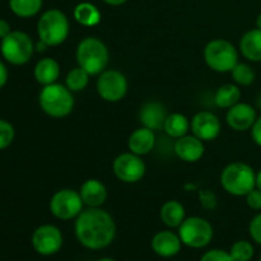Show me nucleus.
Instances as JSON below:
<instances>
[{
  "mask_svg": "<svg viewBox=\"0 0 261 261\" xmlns=\"http://www.w3.org/2000/svg\"><path fill=\"white\" fill-rule=\"evenodd\" d=\"M74 234L79 244L92 251H99L114 242L116 223L102 208H87L75 218Z\"/></svg>",
  "mask_w": 261,
  "mask_h": 261,
  "instance_id": "obj_1",
  "label": "nucleus"
},
{
  "mask_svg": "<svg viewBox=\"0 0 261 261\" xmlns=\"http://www.w3.org/2000/svg\"><path fill=\"white\" fill-rule=\"evenodd\" d=\"M75 59L78 66L84 69L89 75H99L109 65L110 51L103 41L89 36L78 43Z\"/></svg>",
  "mask_w": 261,
  "mask_h": 261,
  "instance_id": "obj_2",
  "label": "nucleus"
},
{
  "mask_svg": "<svg viewBox=\"0 0 261 261\" xmlns=\"http://www.w3.org/2000/svg\"><path fill=\"white\" fill-rule=\"evenodd\" d=\"M38 103L41 109L54 119H63L71 114L74 109L73 92L60 83H53L43 86L38 96Z\"/></svg>",
  "mask_w": 261,
  "mask_h": 261,
  "instance_id": "obj_3",
  "label": "nucleus"
},
{
  "mask_svg": "<svg viewBox=\"0 0 261 261\" xmlns=\"http://www.w3.org/2000/svg\"><path fill=\"white\" fill-rule=\"evenodd\" d=\"M221 185L233 196H246L256 188V172L245 162H232L221 172Z\"/></svg>",
  "mask_w": 261,
  "mask_h": 261,
  "instance_id": "obj_4",
  "label": "nucleus"
},
{
  "mask_svg": "<svg viewBox=\"0 0 261 261\" xmlns=\"http://www.w3.org/2000/svg\"><path fill=\"white\" fill-rule=\"evenodd\" d=\"M70 24L65 13L60 9H48L37 22V35L48 47L61 45L68 38Z\"/></svg>",
  "mask_w": 261,
  "mask_h": 261,
  "instance_id": "obj_5",
  "label": "nucleus"
},
{
  "mask_svg": "<svg viewBox=\"0 0 261 261\" xmlns=\"http://www.w3.org/2000/svg\"><path fill=\"white\" fill-rule=\"evenodd\" d=\"M205 64L217 73H231L239 63V51L232 42L224 38H216L204 48Z\"/></svg>",
  "mask_w": 261,
  "mask_h": 261,
  "instance_id": "obj_6",
  "label": "nucleus"
},
{
  "mask_svg": "<svg viewBox=\"0 0 261 261\" xmlns=\"http://www.w3.org/2000/svg\"><path fill=\"white\" fill-rule=\"evenodd\" d=\"M2 55L12 65H24L35 53L32 38L22 31H12L0 43Z\"/></svg>",
  "mask_w": 261,
  "mask_h": 261,
  "instance_id": "obj_7",
  "label": "nucleus"
},
{
  "mask_svg": "<svg viewBox=\"0 0 261 261\" xmlns=\"http://www.w3.org/2000/svg\"><path fill=\"white\" fill-rule=\"evenodd\" d=\"M177 229L182 244L191 249L199 250L206 247L214 237V229L211 222L198 216L185 218Z\"/></svg>",
  "mask_w": 261,
  "mask_h": 261,
  "instance_id": "obj_8",
  "label": "nucleus"
},
{
  "mask_svg": "<svg viewBox=\"0 0 261 261\" xmlns=\"http://www.w3.org/2000/svg\"><path fill=\"white\" fill-rule=\"evenodd\" d=\"M84 203L79 191L73 189H60L50 200V212L56 219L70 221L75 219L84 209Z\"/></svg>",
  "mask_w": 261,
  "mask_h": 261,
  "instance_id": "obj_9",
  "label": "nucleus"
},
{
  "mask_svg": "<svg viewBox=\"0 0 261 261\" xmlns=\"http://www.w3.org/2000/svg\"><path fill=\"white\" fill-rule=\"evenodd\" d=\"M127 88V79L121 71L115 70V69H106L98 75L96 82V89L98 96L103 101L119 102L126 96Z\"/></svg>",
  "mask_w": 261,
  "mask_h": 261,
  "instance_id": "obj_10",
  "label": "nucleus"
},
{
  "mask_svg": "<svg viewBox=\"0 0 261 261\" xmlns=\"http://www.w3.org/2000/svg\"><path fill=\"white\" fill-rule=\"evenodd\" d=\"M112 171L114 175L119 181L124 184H135L139 182L145 175L144 161L142 157L135 153L125 152L117 155L112 163Z\"/></svg>",
  "mask_w": 261,
  "mask_h": 261,
  "instance_id": "obj_11",
  "label": "nucleus"
},
{
  "mask_svg": "<svg viewBox=\"0 0 261 261\" xmlns=\"http://www.w3.org/2000/svg\"><path fill=\"white\" fill-rule=\"evenodd\" d=\"M31 241L37 254L42 256H51L61 250L64 237L59 227L54 224H42L35 229Z\"/></svg>",
  "mask_w": 261,
  "mask_h": 261,
  "instance_id": "obj_12",
  "label": "nucleus"
},
{
  "mask_svg": "<svg viewBox=\"0 0 261 261\" xmlns=\"http://www.w3.org/2000/svg\"><path fill=\"white\" fill-rule=\"evenodd\" d=\"M222 130L221 120L211 111H200L190 120V132L203 142H212L219 137Z\"/></svg>",
  "mask_w": 261,
  "mask_h": 261,
  "instance_id": "obj_13",
  "label": "nucleus"
},
{
  "mask_svg": "<svg viewBox=\"0 0 261 261\" xmlns=\"http://www.w3.org/2000/svg\"><path fill=\"white\" fill-rule=\"evenodd\" d=\"M256 110L249 103L239 102L231 109L227 110L226 122L234 132H247L251 130L252 125L256 121Z\"/></svg>",
  "mask_w": 261,
  "mask_h": 261,
  "instance_id": "obj_14",
  "label": "nucleus"
},
{
  "mask_svg": "<svg viewBox=\"0 0 261 261\" xmlns=\"http://www.w3.org/2000/svg\"><path fill=\"white\" fill-rule=\"evenodd\" d=\"M204 152H205L204 142L194 134L184 135L178 139H175V143H173V153L182 162H198L204 155Z\"/></svg>",
  "mask_w": 261,
  "mask_h": 261,
  "instance_id": "obj_15",
  "label": "nucleus"
},
{
  "mask_svg": "<svg viewBox=\"0 0 261 261\" xmlns=\"http://www.w3.org/2000/svg\"><path fill=\"white\" fill-rule=\"evenodd\" d=\"M182 245L178 233H175L171 229H163V231L157 232L150 242V246H152L154 254L161 257H165V259L176 256L181 251Z\"/></svg>",
  "mask_w": 261,
  "mask_h": 261,
  "instance_id": "obj_16",
  "label": "nucleus"
},
{
  "mask_svg": "<svg viewBox=\"0 0 261 261\" xmlns=\"http://www.w3.org/2000/svg\"><path fill=\"white\" fill-rule=\"evenodd\" d=\"M168 114L165 105L158 101L144 102L139 110V121L142 126L148 127V129L157 132V130H163L166 119Z\"/></svg>",
  "mask_w": 261,
  "mask_h": 261,
  "instance_id": "obj_17",
  "label": "nucleus"
},
{
  "mask_svg": "<svg viewBox=\"0 0 261 261\" xmlns=\"http://www.w3.org/2000/svg\"><path fill=\"white\" fill-rule=\"evenodd\" d=\"M79 194L87 208H101L107 200V188L97 178H88L82 184Z\"/></svg>",
  "mask_w": 261,
  "mask_h": 261,
  "instance_id": "obj_18",
  "label": "nucleus"
},
{
  "mask_svg": "<svg viewBox=\"0 0 261 261\" xmlns=\"http://www.w3.org/2000/svg\"><path fill=\"white\" fill-rule=\"evenodd\" d=\"M155 144H157L155 132L144 126L135 129L127 139V148L130 152L140 157L149 154L155 148Z\"/></svg>",
  "mask_w": 261,
  "mask_h": 261,
  "instance_id": "obj_19",
  "label": "nucleus"
},
{
  "mask_svg": "<svg viewBox=\"0 0 261 261\" xmlns=\"http://www.w3.org/2000/svg\"><path fill=\"white\" fill-rule=\"evenodd\" d=\"M240 53L252 63L261 61V30L254 28L242 35L240 40Z\"/></svg>",
  "mask_w": 261,
  "mask_h": 261,
  "instance_id": "obj_20",
  "label": "nucleus"
},
{
  "mask_svg": "<svg viewBox=\"0 0 261 261\" xmlns=\"http://www.w3.org/2000/svg\"><path fill=\"white\" fill-rule=\"evenodd\" d=\"M33 75L41 86L56 83L60 76V64L53 58H43L37 61L33 70Z\"/></svg>",
  "mask_w": 261,
  "mask_h": 261,
  "instance_id": "obj_21",
  "label": "nucleus"
},
{
  "mask_svg": "<svg viewBox=\"0 0 261 261\" xmlns=\"http://www.w3.org/2000/svg\"><path fill=\"white\" fill-rule=\"evenodd\" d=\"M160 217L168 228H178L186 218L185 206L177 200H167L161 208Z\"/></svg>",
  "mask_w": 261,
  "mask_h": 261,
  "instance_id": "obj_22",
  "label": "nucleus"
},
{
  "mask_svg": "<svg viewBox=\"0 0 261 261\" xmlns=\"http://www.w3.org/2000/svg\"><path fill=\"white\" fill-rule=\"evenodd\" d=\"M241 99V89L237 84L227 83L219 87L214 93V105L219 109L228 110L236 103H239Z\"/></svg>",
  "mask_w": 261,
  "mask_h": 261,
  "instance_id": "obj_23",
  "label": "nucleus"
},
{
  "mask_svg": "<svg viewBox=\"0 0 261 261\" xmlns=\"http://www.w3.org/2000/svg\"><path fill=\"white\" fill-rule=\"evenodd\" d=\"M74 19L83 27H94L101 22V12L92 3H79L73 10Z\"/></svg>",
  "mask_w": 261,
  "mask_h": 261,
  "instance_id": "obj_24",
  "label": "nucleus"
},
{
  "mask_svg": "<svg viewBox=\"0 0 261 261\" xmlns=\"http://www.w3.org/2000/svg\"><path fill=\"white\" fill-rule=\"evenodd\" d=\"M163 130L167 137L172 138V139H178L190 132V120L180 112L168 114L165 125H163Z\"/></svg>",
  "mask_w": 261,
  "mask_h": 261,
  "instance_id": "obj_25",
  "label": "nucleus"
},
{
  "mask_svg": "<svg viewBox=\"0 0 261 261\" xmlns=\"http://www.w3.org/2000/svg\"><path fill=\"white\" fill-rule=\"evenodd\" d=\"M43 0H9V8L19 18H32L42 9Z\"/></svg>",
  "mask_w": 261,
  "mask_h": 261,
  "instance_id": "obj_26",
  "label": "nucleus"
},
{
  "mask_svg": "<svg viewBox=\"0 0 261 261\" xmlns=\"http://www.w3.org/2000/svg\"><path fill=\"white\" fill-rule=\"evenodd\" d=\"M89 74L87 73L84 69H82L81 66H76V68L71 69L68 74H66L65 78V86L70 89L73 93L76 92H82L87 88V86L89 84Z\"/></svg>",
  "mask_w": 261,
  "mask_h": 261,
  "instance_id": "obj_27",
  "label": "nucleus"
},
{
  "mask_svg": "<svg viewBox=\"0 0 261 261\" xmlns=\"http://www.w3.org/2000/svg\"><path fill=\"white\" fill-rule=\"evenodd\" d=\"M231 75L234 84H237V86L247 87L251 86L255 82L254 69L246 63H237V65L231 70Z\"/></svg>",
  "mask_w": 261,
  "mask_h": 261,
  "instance_id": "obj_28",
  "label": "nucleus"
},
{
  "mask_svg": "<svg viewBox=\"0 0 261 261\" xmlns=\"http://www.w3.org/2000/svg\"><path fill=\"white\" fill-rule=\"evenodd\" d=\"M229 254L234 261H251L255 255L254 245L246 240H240L232 245Z\"/></svg>",
  "mask_w": 261,
  "mask_h": 261,
  "instance_id": "obj_29",
  "label": "nucleus"
},
{
  "mask_svg": "<svg viewBox=\"0 0 261 261\" xmlns=\"http://www.w3.org/2000/svg\"><path fill=\"white\" fill-rule=\"evenodd\" d=\"M15 137L14 127L7 120L0 119V150L5 149L13 143Z\"/></svg>",
  "mask_w": 261,
  "mask_h": 261,
  "instance_id": "obj_30",
  "label": "nucleus"
},
{
  "mask_svg": "<svg viewBox=\"0 0 261 261\" xmlns=\"http://www.w3.org/2000/svg\"><path fill=\"white\" fill-rule=\"evenodd\" d=\"M200 261H234L231 256L229 251H224L221 249L208 250L205 254L201 256Z\"/></svg>",
  "mask_w": 261,
  "mask_h": 261,
  "instance_id": "obj_31",
  "label": "nucleus"
},
{
  "mask_svg": "<svg viewBox=\"0 0 261 261\" xmlns=\"http://www.w3.org/2000/svg\"><path fill=\"white\" fill-rule=\"evenodd\" d=\"M249 232L251 239L254 240L256 244L261 245V213L256 214V216L251 219L249 226Z\"/></svg>",
  "mask_w": 261,
  "mask_h": 261,
  "instance_id": "obj_32",
  "label": "nucleus"
},
{
  "mask_svg": "<svg viewBox=\"0 0 261 261\" xmlns=\"http://www.w3.org/2000/svg\"><path fill=\"white\" fill-rule=\"evenodd\" d=\"M199 200L205 209H214L217 206V196L211 190L199 191Z\"/></svg>",
  "mask_w": 261,
  "mask_h": 261,
  "instance_id": "obj_33",
  "label": "nucleus"
},
{
  "mask_svg": "<svg viewBox=\"0 0 261 261\" xmlns=\"http://www.w3.org/2000/svg\"><path fill=\"white\" fill-rule=\"evenodd\" d=\"M246 203L254 211H261V190L255 188L246 195Z\"/></svg>",
  "mask_w": 261,
  "mask_h": 261,
  "instance_id": "obj_34",
  "label": "nucleus"
},
{
  "mask_svg": "<svg viewBox=\"0 0 261 261\" xmlns=\"http://www.w3.org/2000/svg\"><path fill=\"white\" fill-rule=\"evenodd\" d=\"M251 138L256 145L261 148V116L257 117L255 124L251 127Z\"/></svg>",
  "mask_w": 261,
  "mask_h": 261,
  "instance_id": "obj_35",
  "label": "nucleus"
},
{
  "mask_svg": "<svg viewBox=\"0 0 261 261\" xmlns=\"http://www.w3.org/2000/svg\"><path fill=\"white\" fill-rule=\"evenodd\" d=\"M10 32H12V28H10L9 23L5 19H0V40L7 37Z\"/></svg>",
  "mask_w": 261,
  "mask_h": 261,
  "instance_id": "obj_36",
  "label": "nucleus"
},
{
  "mask_svg": "<svg viewBox=\"0 0 261 261\" xmlns=\"http://www.w3.org/2000/svg\"><path fill=\"white\" fill-rule=\"evenodd\" d=\"M8 81V69L7 66L4 65L2 60H0V89L7 84Z\"/></svg>",
  "mask_w": 261,
  "mask_h": 261,
  "instance_id": "obj_37",
  "label": "nucleus"
},
{
  "mask_svg": "<svg viewBox=\"0 0 261 261\" xmlns=\"http://www.w3.org/2000/svg\"><path fill=\"white\" fill-rule=\"evenodd\" d=\"M103 3H106L107 5H111V7H120V5L125 4L127 0H102Z\"/></svg>",
  "mask_w": 261,
  "mask_h": 261,
  "instance_id": "obj_38",
  "label": "nucleus"
},
{
  "mask_svg": "<svg viewBox=\"0 0 261 261\" xmlns=\"http://www.w3.org/2000/svg\"><path fill=\"white\" fill-rule=\"evenodd\" d=\"M47 47H48V46L41 40L38 41V42L35 45V50L38 51V53H43V51H46V48H47Z\"/></svg>",
  "mask_w": 261,
  "mask_h": 261,
  "instance_id": "obj_39",
  "label": "nucleus"
},
{
  "mask_svg": "<svg viewBox=\"0 0 261 261\" xmlns=\"http://www.w3.org/2000/svg\"><path fill=\"white\" fill-rule=\"evenodd\" d=\"M256 189L261 190V168L259 170V172L256 173Z\"/></svg>",
  "mask_w": 261,
  "mask_h": 261,
  "instance_id": "obj_40",
  "label": "nucleus"
},
{
  "mask_svg": "<svg viewBox=\"0 0 261 261\" xmlns=\"http://www.w3.org/2000/svg\"><path fill=\"white\" fill-rule=\"evenodd\" d=\"M256 107L261 111V93L257 94L256 97Z\"/></svg>",
  "mask_w": 261,
  "mask_h": 261,
  "instance_id": "obj_41",
  "label": "nucleus"
},
{
  "mask_svg": "<svg viewBox=\"0 0 261 261\" xmlns=\"http://www.w3.org/2000/svg\"><path fill=\"white\" fill-rule=\"evenodd\" d=\"M256 28L261 30V13L259 15H257V18H256Z\"/></svg>",
  "mask_w": 261,
  "mask_h": 261,
  "instance_id": "obj_42",
  "label": "nucleus"
},
{
  "mask_svg": "<svg viewBox=\"0 0 261 261\" xmlns=\"http://www.w3.org/2000/svg\"><path fill=\"white\" fill-rule=\"evenodd\" d=\"M97 261H116V260L111 259V257H102V259H99V260H97Z\"/></svg>",
  "mask_w": 261,
  "mask_h": 261,
  "instance_id": "obj_43",
  "label": "nucleus"
},
{
  "mask_svg": "<svg viewBox=\"0 0 261 261\" xmlns=\"http://www.w3.org/2000/svg\"><path fill=\"white\" fill-rule=\"evenodd\" d=\"M259 261H261V254H260V259H259Z\"/></svg>",
  "mask_w": 261,
  "mask_h": 261,
  "instance_id": "obj_44",
  "label": "nucleus"
}]
</instances>
